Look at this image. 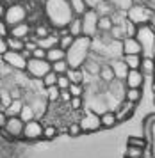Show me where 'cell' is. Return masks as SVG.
<instances>
[{"instance_id": "6da1fadb", "label": "cell", "mask_w": 155, "mask_h": 158, "mask_svg": "<svg viewBox=\"0 0 155 158\" xmlns=\"http://www.w3.org/2000/svg\"><path fill=\"white\" fill-rule=\"evenodd\" d=\"M45 16L54 29H63L68 27L75 15L68 0H45Z\"/></svg>"}, {"instance_id": "7a4b0ae2", "label": "cell", "mask_w": 155, "mask_h": 158, "mask_svg": "<svg viewBox=\"0 0 155 158\" xmlns=\"http://www.w3.org/2000/svg\"><path fill=\"white\" fill-rule=\"evenodd\" d=\"M93 39L87 36H78L70 48L66 50V62L70 68H82L87 57L91 55Z\"/></svg>"}, {"instance_id": "3957f363", "label": "cell", "mask_w": 155, "mask_h": 158, "mask_svg": "<svg viewBox=\"0 0 155 158\" xmlns=\"http://www.w3.org/2000/svg\"><path fill=\"white\" fill-rule=\"evenodd\" d=\"M135 39L141 43L143 57H153L155 55V29L153 25H141L137 27Z\"/></svg>"}, {"instance_id": "277c9868", "label": "cell", "mask_w": 155, "mask_h": 158, "mask_svg": "<svg viewBox=\"0 0 155 158\" xmlns=\"http://www.w3.org/2000/svg\"><path fill=\"white\" fill-rule=\"evenodd\" d=\"M153 16H155V11L148 6H144V4H132L127 9V18L137 27L152 23Z\"/></svg>"}, {"instance_id": "5b68a950", "label": "cell", "mask_w": 155, "mask_h": 158, "mask_svg": "<svg viewBox=\"0 0 155 158\" xmlns=\"http://www.w3.org/2000/svg\"><path fill=\"white\" fill-rule=\"evenodd\" d=\"M27 7L20 4V2H13V4H7V9H6V16H4V20L9 27H14V25H18L21 22H27Z\"/></svg>"}, {"instance_id": "8992f818", "label": "cell", "mask_w": 155, "mask_h": 158, "mask_svg": "<svg viewBox=\"0 0 155 158\" xmlns=\"http://www.w3.org/2000/svg\"><path fill=\"white\" fill-rule=\"evenodd\" d=\"M82 18V36L87 37H96L98 36V18L95 9H87L84 15L80 16Z\"/></svg>"}, {"instance_id": "52a82bcc", "label": "cell", "mask_w": 155, "mask_h": 158, "mask_svg": "<svg viewBox=\"0 0 155 158\" xmlns=\"http://www.w3.org/2000/svg\"><path fill=\"white\" fill-rule=\"evenodd\" d=\"M50 69H52V64H50L46 59H34V57L29 59L27 68H25V71L29 73V77L38 78V80H41Z\"/></svg>"}, {"instance_id": "ba28073f", "label": "cell", "mask_w": 155, "mask_h": 158, "mask_svg": "<svg viewBox=\"0 0 155 158\" xmlns=\"http://www.w3.org/2000/svg\"><path fill=\"white\" fill-rule=\"evenodd\" d=\"M0 59H2V60H4L11 69H16V71H25V68H27V59L23 57V53H21V52L7 50Z\"/></svg>"}, {"instance_id": "9c48e42d", "label": "cell", "mask_w": 155, "mask_h": 158, "mask_svg": "<svg viewBox=\"0 0 155 158\" xmlns=\"http://www.w3.org/2000/svg\"><path fill=\"white\" fill-rule=\"evenodd\" d=\"M78 124H80V128H82V133H93V131H96V130L102 128L100 115L91 112V110L84 112V115L78 119Z\"/></svg>"}, {"instance_id": "30bf717a", "label": "cell", "mask_w": 155, "mask_h": 158, "mask_svg": "<svg viewBox=\"0 0 155 158\" xmlns=\"http://www.w3.org/2000/svg\"><path fill=\"white\" fill-rule=\"evenodd\" d=\"M43 123L38 121V119H32V121H27L25 126H23V135L27 140H38V139H43Z\"/></svg>"}, {"instance_id": "8fae6325", "label": "cell", "mask_w": 155, "mask_h": 158, "mask_svg": "<svg viewBox=\"0 0 155 158\" xmlns=\"http://www.w3.org/2000/svg\"><path fill=\"white\" fill-rule=\"evenodd\" d=\"M23 126H25V123L20 119V115H9L6 124H4V130L11 137H21L23 135Z\"/></svg>"}, {"instance_id": "7c38bea8", "label": "cell", "mask_w": 155, "mask_h": 158, "mask_svg": "<svg viewBox=\"0 0 155 158\" xmlns=\"http://www.w3.org/2000/svg\"><path fill=\"white\" fill-rule=\"evenodd\" d=\"M125 85L127 89H143L144 84V73L141 69H128L127 77H125Z\"/></svg>"}, {"instance_id": "4fadbf2b", "label": "cell", "mask_w": 155, "mask_h": 158, "mask_svg": "<svg viewBox=\"0 0 155 158\" xmlns=\"http://www.w3.org/2000/svg\"><path fill=\"white\" fill-rule=\"evenodd\" d=\"M121 50H123V55H143L141 43L135 37H125L121 41Z\"/></svg>"}, {"instance_id": "5bb4252c", "label": "cell", "mask_w": 155, "mask_h": 158, "mask_svg": "<svg viewBox=\"0 0 155 158\" xmlns=\"http://www.w3.org/2000/svg\"><path fill=\"white\" fill-rule=\"evenodd\" d=\"M134 105L135 103H132V101L128 100H123L118 105V108L114 110L116 112V117H118V121H125V119H128L130 115H132V112H134Z\"/></svg>"}, {"instance_id": "9a60e30c", "label": "cell", "mask_w": 155, "mask_h": 158, "mask_svg": "<svg viewBox=\"0 0 155 158\" xmlns=\"http://www.w3.org/2000/svg\"><path fill=\"white\" fill-rule=\"evenodd\" d=\"M93 9L96 11V15L98 16H113L114 11L118 9V6L114 4L113 0H102V2H98Z\"/></svg>"}, {"instance_id": "2e32d148", "label": "cell", "mask_w": 155, "mask_h": 158, "mask_svg": "<svg viewBox=\"0 0 155 158\" xmlns=\"http://www.w3.org/2000/svg\"><path fill=\"white\" fill-rule=\"evenodd\" d=\"M30 32H32V27H30L27 22H21V23H18V25L11 27V32H9V36L20 37V39H23V41H25V39L30 36Z\"/></svg>"}, {"instance_id": "e0dca14e", "label": "cell", "mask_w": 155, "mask_h": 158, "mask_svg": "<svg viewBox=\"0 0 155 158\" xmlns=\"http://www.w3.org/2000/svg\"><path fill=\"white\" fill-rule=\"evenodd\" d=\"M111 68H113V71L114 75H116V80H125V77H127V73H128V66L123 62V59H113L111 62Z\"/></svg>"}, {"instance_id": "ac0fdd59", "label": "cell", "mask_w": 155, "mask_h": 158, "mask_svg": "<svg viewBox=\"0 0 155 158\" xmlns=\"http://www.w3.org/2000/svg\"><path fill=\"white\" fill-rule=\"evenodd\" d=\"M57 44H59V36H57V32H50L48 36L38 39V46H41L45 50H50V48H54Z\"/></svg>"}, {"instance_id": "d6986e66", "label": "cell", "mask_w": 155, "mask_h": 158, "mask_svg": "<svg viewBox=\"0 0 155 158\" xmlns=\"http://www.w3.org/2000/svg\"><path fill=\"white\" fill-rule=\"evenodd\" d=\"M100 121H102V128H114L118 124V117H116V112L114 110H107L100 115Z\"/></svg>"}, {"instance_id": "ffe728a7", "label": "cell", "mask_w": 155, "mask_h": 158, "mask_svg": "<svg viewBox=\"0 0 155 158\" xmlns=\"http://www.w3.org/2000/svg\"><path fill=\"white\" fill-rule=\"evenodd\" d=\"M63 59H66V50H63V48L54 46V48L46 50V60H48L50 64L57 62V60H63Z\"/></svg>"}, {"instance_id": "44dd1931", "label": "cell", "mask_w": 155, "mask_h": 158, "mask_svg": "<svg viewBox=\"0 0 155 158\" xmlns=\"http://www.w3.org/2000/svg\"><path fill=\"white\" fill-rule=\"evenodd\" d=\"M98 77L102 78V82H105V84H113L114 80H116V75H114V71H113V68H111V64H102Z\"/></svg>"}, {"instance_id": "7402d4cb", "label": "cell", "mask_w": 155, "mask_h": 158, "mask_svg": "<svg viewBox=\"0 0 155 158\" xmlns=\"http://www.w3.org/2000/svg\"><path fill=\"white\" fill-rule=\"evenodd\" d=\"M68 32L73 37L82 36V18L80 16H73V20L68 23Z\"/></svg>"}, {"instance_id": "603a6c76", "label": "cell", "mask_w": 155, "mask_h": 158, "mask_svg": "<svg viewBox=\"0 0 155 158\" xmlns=\"http://www.w3.org/2000/svg\"><path fill=\"white\" fill-rule=\"evenodd\" d=\"M66 77L70 78L71 84H82L84 82V71H82V68H70L66 71Z\"/></svg>"}, {"instance_id": "cb8c5ba5", "label": "cell", "mask_w": 155, "mask_h": 158, "mask_svg": "<svg viewBox=\"0 0 155 158\" xmlns=\"http://www.w3.org/2000/svg\"><path fill=\"white\" fill-rule=\"evenodd\" d=\"M70 2V7L73 11V15L75 16H82L87 11V4H86V0H68Z\"/></svg>"}, {"instance_id": "d4e9b609", "label": "cell", "mask_w": 155, "mask_h": 158, "mask_svg": "<svg viewBox=\"0 0 155 158\" xmlns=\"http://www.w3.org/2000/svg\"><path fill=\"white\" fill-rule=\"evenodd\" d=\"M23 105H25V103H23V100H21V98H16V100H13L9 105H7L6 114L7 115H20Z\"/></svg>"}, {"instance_id": "484cf974", "label": "cell", "mask_w": 155, "mask_h": 158, "mask_svg": "<svg viewBox=\"0 0 155 158\" xmlns=\"http://www.w3.org/2000/svg\"><path fill=\"white\" fill-rule=\"evenodd\" d=\"M121 59L128 66V69H139L141 68L143 55H121Z\"/></svg>"}, {"instance_id": "4316f807", "label": "cell", "mask_w": 155, "mask_h": 158, "mask_svg": "<svg viewBox=\"0 0 155 158\" xmlns=\"http://www.w3.org/2000/svg\"><path fill=\"white\" fill-rule=\"evenodd\" d=\"M113 20L111 16H100L98 18V34H109L113 29Z\"/></svg>"}, {"instance_id": "83f0119b", "label": "cell", "mask_w": 155, "mask_h": 158, "mask_svg": "<svg viewBox=\"0 0 155 158\" xmlns=\"http://www.w3.org/2000/svg\"><path fill=\"white\" fill-rule=\"evenodd\" d=\"M7 41V48L9 50H14V52H21L25 48V41L20 39V37H13V36H7L6 37Z\"/></svg>"}, {"instance_id": "f1b7e54d", "label": "cell", "mask_w": 155, "mask_h": 158, "mask_svg": "<svg viewBox=\"0 0 155 158\" xmlns=\"http://www.w3.org/2000/svg\"><path fill=\"white\" fill-rule=\"evenodd\" d=\"M127 22V20H125ZM109 36L116 39V41H123L125 37H127V32H125V23H121V25H113V29L109 32Z\"/></svg>"}, {"instance_id": "f546056e", "label": "cell", "mask_w": 155, "mask_h": 158, "mask_svg": "<svg viewBox=\"0 0 155 158\" xmlns=\"http://www.w3.org/2000/svg\"><path fill=\"white\" fill-rule=\"evenodd\" d=\"M146 131H148V137H150V146H152L150 153H152V156L155 158V117H152V119L148 121Z\"/></svg>"}, {"instance_id": "4dcf8cb0", "label": "cell", "mask_w": 155, "mask_h": 158, "mask_svg": "<svg viewBox=\"0 0 155 158\" xmlns=\"http://www.w3.org/2000/svg\"><path fill=\"white\" fill-rule=\"evenodd\" d=\"M20 119L23 123L36 119V112H34V108H32L30 103H25V105H23V108H21V112H20Z\"/></svg>"}, {"instance_id": "1f68e13d", "label": "cell", "mask_w": 155, "mask_h": 158, "mask_svg": "<svg viewBox=\"0 0 155 158\" xmlns=\"http://www.w3.org/2000/svg\"><path fill=\"white\" fill-rule=\"evenodd\" d=\"M45 98H46L50 103H54V101H59V98H61V89H59L57 85L45 87Z\"/></svg>"}, {"instance_id": "d6a6232c", "label": "cell", "mask_w": 155, "mask_h": 158, "mask_svg": "<svg viewBox=\"0 0 155 158\" xmlns=\"http://www.w3.org/2000/svg\"><path fill=\"white\" fill-rule=\"evenodd\" d=\"M144 75H148V73H153L155 71V59L153 57H143L141 60V68H139Z\"/></svg>"}, {"instance_id": "836d02e7", "label": "cell", "mask_w": 155, "mask_h": 158, "mask_svg": "<svg viewBox=\"0 0 155 158\" xmlns=\"http://www.w3.org/2000/svg\"><path fill=\"white\" fill-rule=\"evenodd\" d=\"M50 32V27L48 25H45V23H39V25H36L34 27V30H32V36L36 37V39H41V37H45V36H48Z\"/></svg>"}, {"instance_id": "e575fe53", "label": "cell", "mask_w": 155, "mask_h": 158, "mask_svg": "<svg viewBox=\"0 0 155 158\" xmlns=\"http://www.w3.org/2000/svg\"><path fill=\"white\" fill-rule=\"evenodd\" d=\"M141 98H143V91L141 89H127V91H125V100L132 101V103L141 101Z\"/></svg>"}, {"instance_id": "d590c367", "label": "cell", "mask_w": 155, "mask_h": 158, "mask_svg": "<svg viewBox=\"0 0 155 158\" xmlns=\"http://www.w3.org/2000/svg\"><path fill=\"white\" fill-rule=\"evenodd\" d=\"M82 68H86V69L91 73V75H98V73H100V68H102V64H100L98 60H93L91 57H87V60L84 62V66H82Z\"/></svg>"}, {"instance_id": "8d00e7d4", "label": "cell", "mask_w": 155, "mask_h": 158, "mask_svg": "<svg viewBox=\"0 0 155 158\" xmlns=\"http://www.w3.org/2000/svg\"><path fill=\"white\" fill-rule=\"evenodd\" d=\"M68 69H70V66H68V62H66V59L57 60V62H52V71L57 73V75H66Z\"/></svg>"}, {"instance_id": "74e56055", "label": "cell", "mask_w": 155, "mask_h": 158, "mask_svg": "<svg viewBox=\"0 0 155 158\" xmlns=\"http://www.w3.org/2000/svg\"><path fill=\"white\" fill-rule=\"evenodd\" d=\"M57 73H54L52 69H50L45 77L41 78V84H43V87H52V85H57Z\"/></svg>"}, {"instance_id": "f35d334b", "label": "cell", "mask_w": 155, "mask_h": 158, "mask_svg": "<svg viewBox=\"0 0 155 158\" xmlns=\"http://www.w3.org/2000/svg\"><path fill=\"white\" fill-rule=\"evenodd\" d=\"M57 135H59V130H57V126H54V124H46V126L43 128V139L52 140V139H55Z\"/></svg>"}, {"instance_id": "ab89813d", "label": "cell", "mask_w": 155, "mask_h": 158, "mask_svg": "<svg viewBox=\"0 0 155 158\" xmlns=\"http://www.w3.org/2000/svg\"><path fill=\"white\" fill-rule=\"evenodd\" d=\"M73 41H75V37L71 36V34H66V36H59V48H63V50H68L71 44H73Z\"/></svg>"}, {"instance_id": "60d3db41", "label": "cell", "mask_w": 155, "mask_h": 158, "mask_svg": "<svg viewBox=\"0 0 155 158\" xmlns=\"http://www.w3.org/2000/svg\"><path fill=\"white\" fill-rule=\"evenodd\" d=\"M143 153H144V149H143V148H135V146H128V149H127V155H125V156H128V158H143Z\"/></svg>"}, {"instance_id": "b9f144b4", "label": "cell", "mask_w": 155, "mask_h": 158, "mask_svg": "<svg viewBox=\"0 0 155 158\" xmlns=\"http://www.w3.org/2000/svg\"><path fill=\"white\" fill-rule=\"evenodd\" d=\"M68 135L71 137H78V135H82V128H80V124H78V121L75 123H71V124H68Z\"/></svg>"}, {"instance_id": "7bdbcfd3", "label": "cell", "mask_w": 155, "mask_h": 158, "mask_svg": "<svg viewBox=\"0 0 155 158\" xmlns=\"http://www.w3.org/2000/svg\"><path fill=\"white\" fill-rule=\"evenodd\" d=\"M68 91H70L71 98H73V96H82V94H84V85H82V84H70Z\"/></svg>"}, {"instance_id": "ee69618b", "label": "cell", "mask_w": 155, "mask_h": 158, "mask_svg": "<svg viewBox=\"0 0 155 158\" xmlns=\"http://www.w3.org/2000/svg\"><path fill=\"white\" fill-rule=\"evenodd\" d=\"M128 146H135V148H146V140L143 137H130L128 139Z\"/></svg>"}, {"instance_id": "f6af8a7d", "label": "cell", "mask_w": 155, "mask_h": 158, "mask_svg": "<svg viewBox=\"0 0 155 158\" xmlns=\"http://www.w3.org/2000/svg\"><path fill=\"white\" fill-rule=\"evenodd\" d=\"M70 84L71 82H70V78H68L66 75H59V77H57V87H59L61 91H63V89H68Z\"/></svg>"}, {"instance_id": "bcb514c9", "label": "cell", "mask_w": 155, "mask_h": 158, "mask_svg": "<svg viewBox=\"0 0 155 158\" xmlns=\"http://www.w3.org/2000/svg\"><path fill=\"white\" fill-rule=\"evenodd\" d=\"M82 105H84V101H82V96H73V98L70 100L71 110H80V108H82Z\"/></svg>"}, {"instance_id": "7dc6e473", "label": "cell", "mask_w": 155, "mask_h": 158, "mask_svg": "<svg viewBox=\"0 0 155 158\" xmlns=\"http://www.w3.org/2000/svg\"><path fill=\"white\" fill-rule=\"evenodd\" d=\"M11 32V27L6 23V20H0V36L2 37H7Z\"/></svg>"}, {"instance_id": "c3c4849f", "label": "cell", "mask_w": 155, "mask_h": 158, "mask_svg": "<svg viewBox=\"0 0 155 158\" xmlns=\"http://www.w3.org/2000/svg\"><path fill=\"white\" fill-rule=\"evenodd\" d=\"M32 57L34 59H46V50L41 48V46H38V48L32 50Z\"/></svg>"}, {"instance_id": "681fc988", "label": "cell", "mask_w": 155, "mask_h": 158, "mask_svg": "<svg viewBox=\"0 0 155 158\" xmlns=\"http://www.w3.org/2000/svg\"><path fill=\"white\" fill-rule=\"evenodd\" d=\"M70 100H71V94H70V91H68V89H63V91H61V98H59V101H64V103H70Z\"/></svg>"}, {"instance_id": "f907efd6", "label": "cell", "mask_w": 155, "mask_h": 158, "mask_svg": "<svg viewBox=\"0 0 155 158\" xmlns=\"http://www.w3.org/2000/svg\"><path fill=\"white\" fill-rule=\"evenodd\" d=\"M7 50H9V48H7V41H6V37L0 36V57H2V55H4V53H6Z\"/></svg>"}, {"instance_id": "816d5d0a", "label": "cell", "mask_w": 155, "mask_h": 158, "mask_svg": "<svg viewBox=\"0 0 155 158\" xmlns=\"http://www.w3.org/2000/svg\"><path fill=\"white\" fill-rule=\"evenodd\" d=\"M7 117H9V115L6 114V110H2V108H0V128H4V124H6V121H7Z\"/></svg>"}, {"instance_id": "f5cc1de1", "label": "cell", "mask_w": 155, "mask_h": 158, "mask_svg": "<svg viewBox=\"0 0 155 158\" xmlns=\"http://www.w3.org/2000/svg\"><path fill=\"white\" fill-rule=\"evenodd\" d=\"M98 2H102V0H86V4H87V7H89V9H93Z\"/></svg>"}, {"instance_id": "db71d44e", "label": "cell", "mask_w": 155, "mask_h": 158, "mask_svg": "<svg viewBox=\"0 0 155 158\" xmlns=\"http://www.w3.org/2000/svg\"><path fill=\"white\" fill-rule=\"evenodd\" d=\"M6 9H7L6 4H0V20H4V16H6Z\"/></svg>"}, {"instance_id": "11a10c76", "label": "cell", "mask_w": 155, "mask_h": 158, "mask_svg": "<svg viewBox=\"0 0 155 158\" xmlns=\"http://www.w3.org/2000/svg\"><path fill=\"white\" fill-rule=\"evenodd\" d=\"M0 4H6V0H0Z\"/></svg>"}, {"instance_id": "9f6ffc18", "label": "cell", "mask_w": 155, "mask_h": 158, "mask_svg": "<svg viewBox=\"0 0 155 158\" xmlns=\"http://www.w3.org/2000/svg\"><path fill=\"white\" fill-rule=\"evenodd\" d=\"M153 103H155V96H153Z\"/></svg>"}, {"instance_id": "6f0895ef", "label": "cell", "mask_w": 155, "mask_h": 158, "mask_svg": "<svg viewBox=\"0 0 155 158\" xmlns=\"http://www.w3.org/2000/svg\"><path fill=\"white\" fill-rule=\"evenodd\" d=\"M125 158H128V156H125Z\"/></svg>"}]
</instances>
